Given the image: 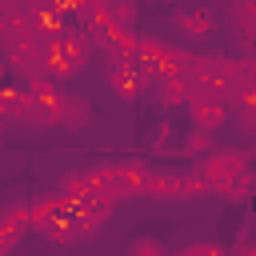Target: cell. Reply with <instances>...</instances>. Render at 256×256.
<instances>
[{
  "mask_svg": "<svg viewBox=\"0 0 256 256\" xmlns=\"http://www.w3.org/2000/svg\"><path fill=\"white\" fill-rule=\"evenodd\" d=\"M252 192H256V176H252V172H244V176L224 192V200H228V204H244V200H252Z\"/></svg>",
  "mask_w": 256,
  "mask_h": 256,
  "instance_id": "20",
  "label": "cell"
},
{
  "mask_svg": "<svg viewBox=\"0 0 256 256\" xmlns=\"http://www.w3.org/2000/svg\"><path fill=\"white\" fill-rule=\"evenodd\" d=\"M232 20L240 24V32H244L248 40H256V4H236V8H232Z\"/></svg>",
  "mask_w": 256,
  "mask_h": 256,
  "instance_id": "21",
  "label": "cell"
},
{
  "mask_svg": "<svg viewBox=\"0 0 256 256\" xmlns=\"http://www.w3.org/2000/svg\"><path fill=\"white\" fill-rule=\"evenodd\" d=\"M192 56L184 48H172L168 40H156V36H136V68L144 72V80H160V76H180L184 64Z\"/></svg>",
  "mask_w": 256,
  "mask_h": 256,
  "instance_id": "2",
  "label": "cell"
},
{
  "mask_svg": "<svg viewBox=\"0 0 256 256\" xmlns=\"http://www.w3.org/2000/svg\"><path fill=\"white\" fill-rule=\"evenodd\" d=\"M108 84L120 100H136V96L148 92V80L136 64H108Z\"/></svg>",
  "mask_w": 256,
  "mask_h": 256,
  "instance_id": "9",
  "label": "cell"
},
{
  "mask_svg": "<svg viewBox=\"0 0 256 256\" xmlns=\"http://www.w3.org/2000/svg\"><path fill=\"white\" fill-rule=\"evenodd\" d=\"M176 256H228L220 244H192V248H184V252H176Z\"/></svg>",
  "mask_w": 256,
  "mask_h": 256,
  "instance_id": "23",
  "label": "cell"
},
{
  "mask_svg": "<svg viewBox=\"0 0 256 256\" xmlns=\"http://www.w3.org/2000/svg\"><path fill=\"white\" fill-rule=\"evenodd\" d=\"M88 120H92V104H88L84 96H68V92H64L60 112H56V124L68 128V132H80V128H88Z\"/></svg>",
  "mask_w": 256,
  "mask_h": 256,
  "instance_id": "12",
  "label": "cell"
},
{
  "mask_svg": "<svg viewBox=\"0 0 256 256\" xmlns=\"http://www.w3.org/2000/svg\"><path fill=\"white\" fill-rule=\"evenodd\" d=\"M56 196H60L64 204H80V200H88V196H92L88 176H84V172H64L60 184H56Z\"/></svg>",
  "mask_w": 256,
  "mask_h": 256,
  "instance_id": "15",
  "label": "cell"
},
{
  "mask_svg": "<svg viewBox=\"0 0 256 256\" xmlns=\"http://www.w3.org/2000/svg\"><path fill=\"white\" fill-rule=\"evenodd\" d=\"M196 172L208 180L212 196H224V192H228L244 172H252V168H248V152H240V148H216V152H208V160H200Z\"/></svg>",
  "mask_w": 256,
  "mask_h": 256,
  "instance_id": "3",
  "label": "cell"
},
{
  "mask_svg": "<svg viewBox=\"0 0 256 256\" xmlns=\"http://www.w3.org/2000/svg\"><path fill=\"white\" fill-rule=\"evenodd\" d=\"M4 68H8V64H4V56H0V72H4Z\"/></svg>",
  "mask_w": 256,
  "mask_h": 256,
  "instance_id": "26",
  "label": "cell"
},
{
  "mask_svg": "<svg viewBox=\"0 0 256 256\" xmlns=\"http://www.w3.org/2000/svg\"><path fill=\"white\" fill-rule=\"evenodd\" d=\"M112 208H116V204H112L108 196H88V200L72 204V220H76V232H80V236H96V232L108 224Z\"/></svg>",
  "mask_w": 256,
  "mask_h": 256,
  "instance_id": "5",
  "label": "cell"
},
{
  "mask_svg": "<svg viewBox=\"0 0 256 256\" xmlns=\"http://www.w3.org/2000/svg\"><path fill=\"white\" fill-rule=\"evenodd\" d=\"M92 56V40L80 32V28H68L64 36L56 40H44V52H40V64H44V76H52L56 84L76 76Z\"/></svg>",
  "mask_w": 256,
  "mask_h": 256,
  "instance_id": "1",
  "label": "cell"
},
{
  "mask_svg": "<svg viewBox=\"0 0 256 256\" xmlns=\"http://www.w3.org/2000/svg\"><path fill=\"white\" fill-rule=\"evenodd\" d=\"M28 216H32V228H36V232H44V228H48V224H56L60 216H72V204H64V200L52 192V196L32 200V204H28Z\"/></svg>",
  "mask_w": 256,
  "mask_h": 256,
  "instance_id": "11",
  "label": "cell"
},
{
  "mask_svg": "<svg viewBox=\"0 0 256 256\" xmlns=\"http://www.w3.org/2000/svg\"><path fill=\"white\" fill-rule=\"evenodd\" d=\"M128 256H168V248L156 240V236H136L128 244Z\"/></svg>",
  "mask_w": 256,
  "mask_h": 256,
  "instance_id": "22",
  "label": "cell"
},
{
  "mask_svg": "<svg viewBox=\"0 0 256 256\" xmlns=\"http://www.w3.org/2000/svg\"><path fill=\"white\" fill-rule=\"evenodd\" d=\"M200 196H212L208 180L200 172H176L172 180V200H200Z\"/></svg>",
  "mask_w": 256,
  "mask_h": 256,
  "instance_id": "14",
  "label": "cell"
},
{
  "mask_svg": "<svg viewBox=\"0 0 256 256\" xmlns=\"http://www.w3.org/2000/svg\"><path fill=\"white\" fill-rule=\"evenodd\" d=\"M172 180L176 172H164V168H148V180H144V192L148 200H172Z\"/></svg>",
  "mask_w": 256,
  "mask_h": 256,
  "instance_id": "17",
  "label": "cell"
},
{
  "mask_svg": "<svg viewBox=\"0 0 256 256\" xmlns=\"http://www.w3.org/2000/svg\"><path fill=\"white\" fill-rule=\"evenodd\" d=\"M40 236H48L52 244H72V240H80V232H76V220L72 216H60L56 224H48Z\"/></svg>",
  "mask_w": 256,
  "mask_h": 256,
  "instance_id": "18",
  "label": "cell"
},
{
  "mask_svg": "<svg viewBox=\"0 0 256 256\" xmlns=\"http://www.w3.org/2000/svg\"><path fill=\"white\" fill-rule=\"evenodd\" d=\"M184 152H188V156H208V152H216L212 132H204V128H188V136H184Z\"/></svg>",
  "mask_w": 256,
  "mask_h": 256,
  "instance_id": "19",
  "label": "cell"
},
{
  "mask_svg": "<svg viewBox=\"0 0 256 256\" xmlns=\"http://www.w3.org/2000/svg\"><path fill=\"white\" fill-rule=\"evenodd\" d=\"M188 112H192V128H204V132H216L228 120V104L220 96H208V92H192Z\"/></svg>",
  "mask_w": 256,
  "mask_h": 256,
  "instance_id": "6",
  "label": "cell"
},
{
  "mask_svg": "<svg viewBox=\"0 0 256 256\" xmlns=\"http://www.w3.org/2000/svg\"><path fill=\"white\" fill-rule=\"evenodd\" d=\"M136 16H140V8L132 0L108 4V28H116V32H136Z\"/></svg>",
  "mask_w": 256,
  "mask_h": 256,
  "instance_id": "16",
  "label": "cell"
},
{
  "mask_svg": "<svg viewBox=\"0 0 256 256\" xmlns=\"http://www.w3.org/2000/svg\"><path fill=\"white\" fill-rule=\"evenodd\" d=\"M176 28L184 36H192V40H208L216 32V12H208V8H180L176 12Z\"/></svg>",
  "mask_w": 256,
  "mask_h": 256,
  "instance_id": "10",
  "label": "cell"
},
{
  "mask_svg": "<svg viewBox=\"0 0 256 256\" xmlns=\"http://www.w3.org/2000/svg\"><path fill=\"white\" fill-rule=\"evenodd\" d=\"M28 228H32L28 204H20V200H16V204H8V208L0 212V256H4V252H12Z\"/></svg>",
  "mask_w": 256,
  "mask_h": 256,
  "instance_id": "8",
  "label": "cell"
},
{
  "mask_svg": "<svg viewBox=\"0 0 256 256\" xmlns=\"http://www.w3.org/2000/svg\"><path fill=\"white\" fill-rule=\"evenodd\" d=\"M148 88L156 92V104H164V108L188 104V96H192V84H188L184 76H160V80H152Z\"/></svg>",
  "mask_w": 256,
  "mask_h": 256,
  "instance_id": "13",
  "label": "cell"
},
{
  "mask_svg": "<svg viewBox=\"0 0 256 256\" xmlns=\"http://www.w3.org/2000/svg\"><path fill=\"white\" fill-rule=\"evenodd\" d=\"M28 20H32V32H36L40 40H56V36L68 32L64 12H60L56 4H48V0H28Z\"/></svg>",
  "mask_w": 256,
  "mask_h": 256,
  "instance_id": "7",
  "label": "cell"
},
{
  "mask_svg": "<svg viewBox=\"0 0 256 256\" xmlns=\"http://www.w3.org/2000/svg\"><path fill=\"white\" fill-rule=\"evenodd\" d=\"M24 96L32 100V128H48V124H56L64 88H60L52 76H32V80H24Z\"/></svg>",
  "mask_w": 256,
  "mask_h": 256,
  "instance_id": "4",
  "label": "cell"
},
{
  "mask_svg": "<svg viewBox=\"0 0 256 256\" xmlns=\"http://www.w3.org/2000/svg\"><path fill=\"white\" fill-rule=\"evenodd\" d=\"M0 140H4V120H0Z\"/></svg>",
  "mask_w": 256,
  "mask_h": 256,
  "instance_id": "25",
  "label": "cell"
},
{
  "mask_svg": "<svg viewBox=\"0 0 256 256\" xmlns=\"http://www.w3.org/2000/svg\"><path fill=\"white\" fill-rule=\"evenodd\" d=\"M228 256H256V240H244V244H236Z\"/></svg>",
  "mask_w": 256,
  "mask_h": 256,
  "instance_id": "24",
  "label": "cell"
}]
</instances>
